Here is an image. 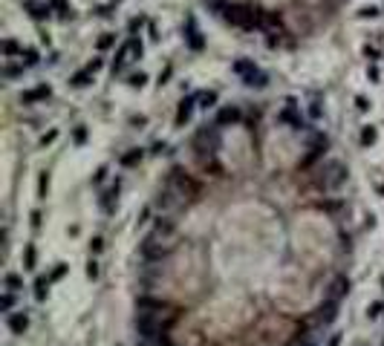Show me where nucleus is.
Returning <instances> with one entry per match:
<instances>
[{"label":"nucleus","instance_id":"nucleus-1","mask_svg":"<svg viewBox=\"0 0 384 346\" xmlns=\"http://www.w3.org/2000/svg\"><path fill=\"white\" fill-rule=\"evenodd\" d=\"M173 245H176V231H173V225H170V222H159V225H156V231L144 237L142 254H144L147 260H162L165 254H170V251H173Z\"/></svg>","mask_w":384,"mask_h":346},{"label":"nucleus","instance_id":"nucleus-2","mask_svg":"<svg viewBox=\"0 0 384 346\" xmlns=\"http://www.w3.org/2000/svg\"><path fill=\"white\" fill-rule=\"evenodd\" d=\"M231 70L243 78V84H246V87H257V89H263V87L269 84V75L260 70L257 64L251 61V58H240V61H234Z\"/></svg>","mask_w":384,"mask_h":346},{"label":"nucleus","instance_id":"nucleus-3","mask_svg":"<svg viewBox=\"0 0 384 346\" xmlns=\"http://www.w3.org/2000/svg\"><path fill=\"white\" fill-rule=\"evenodd\" d=\"M323 176L318 179V185L323 187V191H338L344 182H347V165H341V162H327L323 165V170H321Z\"/></svg>","mask_w":384,"mask_h":346},{"label":"nucleus","instance_id":"nucleus-4","mask_svg":"<svg viewBox=\"0 0 384 346\" xmlns=\"http://www.w3.org/2000/svg\"><path fill=\"white\" fill-rule=\"evenodd\" d=\"M23 12H26L35 23H44V20H52L55 18L49 0H23Z\"/></svg>","mask_w":384,"mask_h":346},{"label":"nucleus","instance_id":"nucleus-5","mask_svg":"<svg viewBox=\"0 0 384 346\" xmlns=\"http://www.w3.org/2000/svg\"><path fill=\"white\" fill-rule=\"evenodd\" d=\"M185 44L191 52H202L205 49V38H202V29L197 26V20L188 18L185 20Z\"/></svg>","mask_w":384,"mask_h":346},{"label":"nucleus","instance_id":"nucleus-6","mask_svg":"<svg viewBox=\"0 0 384 346\" xmlns=\"http://www.w3.org/2000/svg\"><path fill=\"white\" fill-rule=\"evenodd\" d=\"M136 329H139V335L144 340H159L162 337V326L151 318V311H142V318L136 320Z\"/></svg>","mask_w":384,"mask_h":346},{"label":"nucleus","instance_id":"nucleus-7","mask_svg":"<svg viewBox=\"0 0 384 346\" xmlns=\"http://www.w3.org/2000/svg\"><path fill=\"white\" fill-rule=\"evenodd\" d=\"M49 96H52V87H49V84H38L35 89L20 92V104H23V107H32V104H38V101H46Z\"/></svg>","mask_w":384,"mask_h":346},{"label":"nucleus","instance_id":"nucleus-8","mask_svg":"<svg viewBox=\"0 0 384 346\" xmlns=\"http://www.w3.org/2000/svg\"><path fill=\"white\" fill-rule=\"evenodd\" d=\"M194 110H197V96H188L179 101V110H176V127H185L191 118H194Z\"/></svg>","mask_w":384,"mask_h":346},{"label":"nucleus","instance_id":"nucleus-9","mask_svg":"<svg viewBox=\"0 0 384 346\" xmlns=\"http://www.w3.org/2000/svg\"><path fill=\"white\" fill-rule=\"evenodd\" d=\"M243 118V113H240V107H220L217 110V127H231V124H237Z\"/></svg>","mask_w":384,"mask_h":346},{"label":"nucleus","instance_id":"nucleus-10","mask_svg":"<svg viewBox=\"0 0 384 346\" xmlns=\"http://www.w3.org/2000/svg\"><path fill=\"white\" fill-rule=\"evenodd\" d=\"M49 6H52V12H55V20H61V23H70V20L75 18L70 0H49Z\"/></svg>","mask_w":384,"mask_h":346},{"label":"nucleus","instance_id":"nucleus-11","mask_svg":"<svg viewBox=\"0 0 384 346\" xmlns=\"http://www.w3.org/2000/svg\"><path fill=\"white\" fill-rule=\"evenodd\" d=\"M93 81H96V70H93V67L87 64L84 70H78L75 75H72V78H70V84H72L75 89H84V87H90Z\"/></svg>","mask_w":384,"mask_h":346},{"label":"nucleus","instance_id":"nucleus-12","mask_svg":"<svg viewBox=\"0 0 384 346\" xmlns=\"http://www.w3.org/2000/svg\"><path fill=\"white\" fill-rule=\"evenodd\" d=\"M217 101H220V92H217V89H202V92H197V107L199 110H214Z\"/></svg>","mask_w":384,"mask_h":346},{"label":"nucleus","instance_id":"nucleus-13","mask_svg":"<svg viewBox=\"0 0 384 346\" xmlns=\"http://www.w3.org/2000/svg\"><path fill=\"white\" fill-rule=\"evenodd\" d=\"M9 329L15 332V335H23L29 329V318H26V311H12L9 314Z\"/></svg>","mask_w":384,"mask_h":346},{"label":"nucleus","instance_id":"nucleus-14","mask_svg":"<svg viewBox=\"0 0 384 346\" xmlns=\"http://www.w3.org/2000/svg\"><path fill=\"white\" fill-rule=\"evenodd\" d=\"M147 23H151V18H144V15L130 18L127 20V32H130V38H139L142 32H147Z\"/></svg>","mask_w":384,"mask_h":346},{"label":"nucleus","instance_id":"nucleus-15","mask_svg":"<svg viewBox=\"0 0 384 346\" xmlns=\"http://www.w3.org/2000/svg\"><path fill=\"white\" fill-rule=\"evenodd\" d=\"M18 61L23 64V67H38L41 64V52H38L35 46H26V49H20V55H18Z\"/></svg>","mask_w":384,"mask_h":346},{"label":"nucleus","instance_id":"nucleus-16","mask_svg":"<svg viewBox=\"0 0 384 346\" xmlns=\"http://www.w3.org/2000/svg\"><path fill=\"white\" fill-rule=\"evenodd\" d=\"M335 309H338V303H335V300H327V303L321 306V314H318V318H321L323 323H332V320L338 318V311H335Z\"/></svg>","mask_w":384,"mask_h":346},{"label":"nucleus","instance_id":"nucleus-17","mask_svg":"<svg viewBox=\"0 0 384 346\" xmlns=\"http://www.w3.org/2000/svg\"><path fill=\"white\" fill-rule=\"evenodd\" d=\"M116 41H119L116 32H104V35L96 41V49H99V52H107V49H113V46H116Z\"/></svg>","mask_w":384,"mask_h":346},{"label":"nucleus","instance_id":"nucleus-18","mask_svg":"<svg viewBox=\"0 0 384 346\" xmlns=\"http://www.w3.org/2000/svg\"><path fill=\"white\" fill-rule=\"evenodd\" d=\"M332 300H338V297H344V294H349V280L347 277H338L335 283H332Z\"/></svg>","mask_w":384,"mask_h":346},{"label":"nucleus","instance_id":"nucleus-19","mask_svg":"<svg viewBox=\"0 0 384 346\" xmlns=\"http://www.w3.org/2000/svg\"><path fill=\"white\" fill-rule=\"evenodd\" d=\"M384 15V9H378V6H361L358 9V18L361 20H378Z\"/></svg>","mask_w":384,"mask_h":346},{"label":"nucleus","instance_id":"nucleus-20","mask_svg":"<svg viewBox=\"0 0 384 346\" xmlns=\"http://www.w3.org/2000/svg\"><path fill=\"white\" fill-rule=\"evenodd\" d=\"M375 139H378V130H375L373 124H367L364 130H361V144L370 147V144H375Z\"/></svg>","mask_w":384,"mask_h":346},{"label":"nucleus","instance_id":"nucleus-21","mask_svg":"<svg viewBox=\"0 0 384 346\" xmlns=\"http://www.w3.org/2000/svg\"><path fill=\"white\" fill-rule=\"evenodd\" d=\"M46 194H49V173H38V199H46Z\"/></svg>","mask_w":384,"mask_h":346},{"label":"nucleus","instance_id":"nucleus-22","mask_svg":"<svg viewBox=\"0 0 384 346\" xmlns=\"http://www.w3.org/2000/svg\"><path fill=\"white\" fill-rule=\"evenodd\" d=\"M49 283H52L49 277H38V280H35V300H44V297H46V289H49Z\"/></svg>","mask_w":384,"mask_h":346},{"label":"nucleus","instance_id":"nucleus-23","mask_svg":"<svg viewBox=\"0 0 384 346\" xmlns=\"http://www.w3.org/2000/svg\"><path fill=\"white\" fill-rule=\"evenodd\" d=\"M142 156H144V153L139 150V147H133L130 153H125V156H122V165H125V168H130V165H136V162H142Z\"/></svg>","mask_w":384,"mask_h":346},{"label":"nucleus","instance_id":"nucleus-24","mask_svg":"<svg viewBox=\"0 0 384 346\" xmlns=\"http://www.w3.org/2000/svg\"><path fill=\"white\" fill-rule=\"evenodd\" d=\"M127 84L133 89H142L144 84H147V75H144V72H133V75H127Z\"/></svg>","mask_w":384,"mask_h":346},{"label":"nucleus","instance_id":"nucleus-25","mask_svg":"<svg viewBox=\"0 0 384 346\" xmlns=\"http://www.w3.org/2000/svg\"><path fill=\"white\" fill-rule=\"evenodd\" d=\"M3 283H6V292H20V289H23V280H20L18 274H6Z\"/></svg>","mask_w":384,"mask_h":346},{"label":"nucleus","instance_id":"nucleus-26","mask_svg":"<svg viewBox=\"0 0 384 346\" xmlns=\"http://www.w3.org/2000/svg\"><path fill=\"white\" fill-rule=\"evenodd\" d=\"M119 196V182L113 187H110L107 194H104V199H101V205H104V211H113V199Z\"/></svg>","mask_w":384,"mask_h":346},{"label":"nucleus","instance_id":"nucleus-27","mask_svg":"<svg viewBox=\"0 0 384 346\" xmlns=\"http://www.w3.org/2000/svg\"><path fill=\"white\" fill-rule=\"evenodd\" d=\"M136 306H139V309H165V303L162 300H151V297H139Z\"/></svg>","mask_w":384,"mask_h":346},{"label":"nucleus","instance_id":"nucleus-28","mask_svg":"<svg viewBox=\"0 0 384 346\" xmlns=\"http://www.w3.org/2000/svg\"><path fill=\"white\" fill-rule=\"evenodd\" d=\"M72 142H75V144H84V142H87V127H84V124H78L75 130H72Z\"/></svg>","mask_w":384,"mask_h":346},{"label":"nucleus","instance_id":"nucleus-29","mask_svg":"<svg viewBox=\"0 0 384 346\" xmlns=\"http://www.w3.org/2000/svg\"><path fill=\"white\" fill-rule=\"evenodd\" d=\"M12 306H15V292H6L3 297H0V309H3V311H12Z\"/></svg>","mask_w":384,"mask_h":346},{"label":"nucleus","instance_id":"nucleus-30","mask_svg":"<svg viewBox=\"0 0 384 346\" xmlns=\"http://www.w3.org/2000/svg\"><path fill=\"white\" fill-rule=\"evenodd\" d=\"M367 78L373 81V84L381 78V70H378V64H375V61H373V67H367Z\"/></svg>","mask_w":384,"mask_h":346},{"label":"nucleus","instance_id":"nucleus-31","mask_svg":"<svg viewBox=\"0 0 384 346\" xmlns=\"http://www.w3.org/2000/svg\"><path fill=\"white\" fill-rule=\"evenodd\" d=\"M356 110L358 113H367V110H370V101H367L364 96H356Z\"/></svg>","mask_w":384,"mask_h":346},{"label":"nucleus","instance_id":"nucleus-32","mask_svg":"<svg viewBox=\"0 0 384 346\" xmlns=\"http://www.w3.org/2000/svg\"><path fill=\"white\" fill-rule=\"evenodd\" d=\"M55 139H58V130H49V133L41 136V147H46V144H52Z\"/></svg>","mask_w":384,"mask_h":346},{"label":"nucleus","instance_id":"nucleus-33","mask_svg":"<svg viewBox=\"0 0 384 346\" xmlns=\"http://www.w3.org/2000/svg\"><path fill=\"white\" fill-rule=\"evenodd\" d=\"M23 268H35V245H26V266Z\"/></svg>","mask_w":384,"mask_h":346},{"label":"nucleus","instance_id":"nucleus-34","mask_svg":"<svg viewBox=\"0 0 384 346\" xmlns=\"http://www.w3.org/2000/svg\"><path fill=\"white\" fill-rule=\"evenodd\" d=\"M87 277H90V280H96V277H99V263H96V260H90V263H87Z\"/></svg>","mask_w":384,"mask_h":346},{"label":"nucleus","instance_id":"nucleus-35","mask_svg":"<svg viewBox=\"0 0 384 346\" xmlns=\"http://www.w3.org/2000/svg\"><path fill=\"white\" fill-rule=\"evenodd\" d=\"M170 75H173V64H168V67H165V70L159 72V84H168Z\"/></svg>","mask_w":384,"mask_h":346},{"label":"nucleus","instance_id":"nucleus-36","mask_svg":"<svg viewBox=\"0 0 384 346\" xmlns=\"http://www.w3.org/2000/svg\"><path fill=\"white\" fill-rule=\"evenodd\" d=\"M381 309H384V303L378 300V303H373V306L367 309V314H370V318H378V314H381Z\"/></svg>","mask_w":384,"mask_h":346},{"label":"nucleus","instance_id":"nucleus-37","mask_svg":"<svg viewBox=\"0 0 384 346\" xmlns=\"http://www.w3.org/2000/svg\"><path fill=\"white\" fill-rule=\"evenodd\" d=\"M104 179H107V168H99V170H96V176H93V182H96V185H101Z\"/></svg>","mask_w":384,"mask_h":346},{"label":"nucleus","instance_id":"nucleus-38","mask_svg":"<svg viewBox=\"0 0 384 346\" xmlns=\"http://www.w3.org/2000/svg\"><path fill=\"white\" fill-rule=\"evenodd\" d=\"M64 274H67V266H64V263H61V266H58V268H55V271H52V277H49V280H52V283H55V280H61Z\"/></svg>","mask_w":384,"mask_h":346},{"label":"nucleus","instance_id":"nucleus-39","mask_svg":"<svg viewBox=\"0 0 384 346\" xmlns=\"http://www.w3.org/2000/svg\"><path fill=\"white\" fill-rule=\"evenodd\" d=\"M101 248H104V240H99V237H96V240L90 242V251H93V254H99Z\"/></svg>","mask_w":384,"mask_h":346},{"label":"nucleus","instance_id":"nucleus-40","mask_svg":"<svg viewBox=\"0 0 384 346\" xmlns=\"http://www.w3.org/2000/svg\"><path fill=\"white\" fill-rule=\"evenodd\" d=\"M32 225H35V228L41 225V213H38V211H32Z\"/></svg>","mask_w":384,"mask_h":346},{"label":"nucleus","instance_id":"nucleus-41","mask_svg":"<svg viewBox=\"0 0 384 346\" xmlns=\"http://www.w3.org/2000/svg\"><path fill=\"white\" fill-rule=\"evenodd\" d=\"M330 346H341V335H332L330 337Z\"/></svg>","mask_w":384,"mask_h":346},{"label":"nucleus","instance_id":"nucleus-42","mask_svg":"<svg viewBox=\"0 0 384 346\" xmlns=\"http://www.w3.org/2000/svg\"><path fill=\"white\" fill-rule=\"evenodd\" d=\"M139 346H151V343H147V340H142V343H139Z\"/></svg>","mask_w":384,"mask_h":346}]
</instances>
